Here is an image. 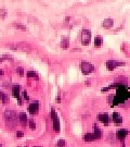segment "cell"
I'll use <instances>...</instances> for the list:
<instances>
[{
	"label": "cell",
	"instance_id": "25",
	"mask_svg": "<svg viewBox=\"0 0 130 147\" xmlns=\"http://www.w3.org/2000/svg\"><path fill=\"white\" fill-rule=\"evenodd\" d=\"M5 16H7V10L5 9H1L0 10V18L1 19H5Z\"/></svg>",
	"mask_w": 130,
	"mask_h": 147
},
{
	"label": "cell",
	"instance_id": "2",
	"mask_svg": "<svg viewBox=\"0 0 130 147\" xmlns=\"http://www.w3.org/2000/svg\"><path fill=\"white\" fill-rule=\"evenodd\" d=\"M3 118L8 127H14L19 122V117L14 110H5Z\"/></svg>",
	"mask_w": 130,
	"mask_h": 147
},
{
	"label": "cell",
	"instance_id": "15",
	"mask_svg": "<svg viewBox=\"0 0 130 147\" xmlns=\"http://www.w3.org/2000/svg\"><path fill=\"white\" fill-rule=\"evenodd\" d=\"M83 141L85 142H93L95 141V137H94L93 133H87L83 135Z\"/></svg>",
	"mask_w": 130,
	"mask_h": 147
},
{
	"label": "cell",
	"instance_id": "29",
	"mask_svg": "<svg viewBox=\"0 0 130 147\" xmlns=\"http://www.w3.org/2000/svg\"><path fill=\"white\" fill-rule=\"evenodd\" d=\"M62 97H63V95L61 94V93H60V94H59V96H57V102H60V100L62 99Z\"/></svg>",
	"mask_w": 130,
	"mask_h": 147
},
{
	"label": "cell",
	"instance_id": "6",
	"mask_svg": "<svg viewBox=\"0 0 130 147\" xmlns=\"http://www.w3.org/2000/svg\"><path fill=\"white\" fill-rule=\"evenodd\" d=\"M128 134H129V131L128 130H126V129H120L118 131L116 132V138L117 140H120L121 142H124L126 140V137L128 136Z\"/></svg>",
	"mask_w": 130,
	"mask_h": 147
},
{
	"label": "cell",
	"instance_id": "32",
	"mask_svg": "<svg viewBox=\"0 0 130 147\" xmlns=\"http://www.w3.org/2000/svg\"><path fill=\"white\" fill-rule=\"evenodd\" d=\"M0 147H2V145H1V144H0Z\"/></svg>",
	"mask_w": 130,
	"mask_h": 147
},
{
	"label": "cell",
	"instance_id": "1",
	"mask_svg": "<svg viewBox=\"0 0 130 147\" xmlns=\"http://www.w3.org/2000/svg\"><path fill=\"white\" fill-rule=\"evenodd\" d=\"M111 88H117L116 90V95L113 97V102L115 105H120L123 102H125L126 100H128L130 98V93L128 92V89L126 88L124 84L121 83H114L109 87Z\"/></svg>",
	"mask_w": 130,
	"mask_h": 147
},
{
	"label": "cell",
	"instance_id": "9",
	"mask_svg": "<svg viewBox=\"0 0 130 147\" xmlns=\"http://www.w3.org/2000/svg\"><path fill=\"white\" fill-rule=\"evenodd\" d=\"M111 119L113 121V123L116 124V125H119L123 123V117L120 116L118 112H113L112 113V117H111Z\"/></svg>",
	"mask_w": 130,
	"mask_h": 147
},
{
	"label": "cell",
	"instance_id": "19",
	"mask_svg": "<svg viewBox=\"0 0 130 147\" xmlns=\"http://www.w3.org/2000/svg\"><path fill=\"white\" fill-rule=\"evenodd\" d=\"M26 75H27L28 78H33V79H36V80L39 79V78H38V74H37L35 71H27Z\"/></svg>",
	"mask_w": 130,
	"mask_h": 147
},
{
	"label": "cell",
	"instance_id": "30",
	"mask_svg": "<svg viewBox=\"0 0 130 147\" xmlns=\"http://www.w3.org/2000/svg\"><path fill=\"white\" fill-rule=\"evenodd\" d=\"M3 75V70H0V78Z\"/></svg>",
	"mask_w": 130,
	"mask_h": 147
},
{
	"label": "cell",
	"instance_id": "13",
	"mask_svg": "<svg viewBox=\"0 0 130 147\" xmlns=\"http://www.w3.org/2000/svg\"><path fill=\"white\" fill-rule=\"evenodd\" d=\"M27 115H26L25 112H20L19 113V122L21 123L22 125H26V123H27Z\"/></svg>",
	"mask_w": 130,
	"mask_h": 147
},
{
	"label": "cell",
	"instance_id": "8",
	"mask_svg": "<svg viewBox=\"0 0 130 147\" xmlns=\"http://www.w3.org/2000/svg\"><path fill=\"white\" fill-rule=\"evenodd\" d=\"M28 111L31 115H36L39 111V102L38 101H34V102H31L28 105Z\"/></svg>",
	"mask_w": 130,
	"mask_h": 147
},
{
	"label": "cell",
	"instance_id": "11",
	"mask_svg": "<svg viewBox=\"0 0 130 147\" xmlns=\"http://www.w3.org/2000/svg\"><path fill=\"white\" fill-rule=\"evenodd\" d=\"M93 135H94V137H95V140H101L102 136H103L102 130H101L99 127V125L95 124V123L93 124Z\"/></svg>",
	"mask_w": 130,
	"mask_h": 147
},
{
	"label": "cell",
	"instance_id": "10",
	"mask_svg": "<svg viewBox=\"0 0 130 147\" xmlns=\"http://www.w3.org/2000/svg\"><path fill=\"white\" fill-rule=\"evenodd\" d=\"M98 120H99L101 123H103L104 125H109V115H107L106 112H103V113H99V115H98Z\"/></svg>",
	"mask_w": 130,
	"mask_h": 147
},
{
	"label": "cell",
	"instance_id": "26",
	"mask_svg": "<svg viewBox=\"0 0 130 147\" xmlns=\"http://www.w3.org/2000/svg\"><path fill=\"white\" fill-rule=\"evenodd\" d=\"M51 118H52V120H53V119H55V118H57V111L54 110L53 108H52V109H51Z\"/></svg>",
	"mask_w": 130,
	"mask_h": 147
},
{
	"label": "cell",
	"instance_id": "16",
	"mask_svg": "<svg viewBox=\"0 0 130 147\" xmlns=\"http://www.w3.org/2000/svg\"><path fill=\"white\" fill-rule=\"evenodd\" d=\"M102 44H103V38H102V36H100V35L95 36V38H94V46L95 47H101Z\"/></svg>",
	"mask_w": 130,
	"mask_h": 147
},
{
	"label": "cell",
	"instance_id": "33",
	"mask_svg": "<svg viewBox=\"0 0 130 147\" xmlns=\"http://www.w3.org/2000/svg\"><path fill=\"white\" fill-rule=\"evenodd\" d=\"M37 147H38V146H37Z\"/></svg>",
	"mask_w": 130,
	"mask_h": 147
},
{
	"label": "cell",
	"instance_id": "14",
	"mask_svg": "<svg viewBox=\"0 0 130 147\" xmlns=\"http://www.w3.org/2000/svg\"><path fill=\"white\" fill-rule=\"evenodd\" d=\"M52 124H53V129H54V132L59 133V132H60V120H59V117L52 120Z\"/></svg>",
	"mask_w": 130,
	"mask_h": 147
},
{
	"label": "cell",
	"instance_id": "20",
	"mask_svg": "<svg viewBox=\"0 0 130 147\" xmlns=\"http://www.w3.org/2000/svg\"><path fill=\"white\" fill-rule=\"evenodd\" d=\"M107 141H109V143H115L116 142V135H115L114 133H109V135H107Z\"/></svg>",
	"mask_w": 130,
	"mask_h": 147
},
{
	"label": "cell",
	"instance_id": "4",
	"mask_svg": "<svg viewBox=\"0 0 130 147\" xmlns=\"http://www.w3.org/2000/svg\"><path fill=\"white\" fill-rule=\"evenodd\" d=\"M80 40L83 46H88L91 40V32L89 30H83L81 35H80Z\"/></svg>",
	"mask_w": 130,
	"mask_h": 147
},
{
	"label": "cell",
	"instance_id": "22",
	"mask_svg": "<svg viewBox=\"0 0 130 147\" xmlns=\"http://www.w3.org/2000/svg\"><path fill=\"white\" fill-rule=\"evenodd\" d=\"M28 125H29L31 130H33V131L36 129V123H35V121L33 120V119H31V120L28 121Z\"/></svg>",
	"mask_w": 130,
	"mask_h": 147
},
{
	"label": "cell",
	"instance_id": "28",
	"mask_svg": "<svg viewBox=\"0 0 130 147\" xmlns=\"http://www.w3.org/2000/svg\"><path fill=\"white\" fill-rule=\"evenodd\" d=\"M22 95H23V98H24L25 100L29 99V97H28V95H27V92H26V90H24V92L22 93Z\"/></svg>",
	"mask_w": 130,
	"mask_h": 147
},
{
	"label": "cell",
	"instance_id": "12",
	"mask_svg": "<svg viewBox=\"0 0 130 147\" xmlns=\"http://www.w3.org/2000/svg\"><path fill=\"white\" fill-rule=\"evenodd\" d=\"M102 26L104 28H112V27L114 26V20H112V19H105L102 22Z\"/></svg>",
	"mask_w": 130,
	"mask_h": 147
},
{
	"label": "cell",
	"instance_id": "7",
	"mask_svg": "<svg viewBox=\"0 0 130 147\" xmlns=\"http://www.w3.org/2000/svg\"><path fill=\"white\" fill-rule=\"evenodd\" d=\"M20 89H21V86L19 84H14L12 86V94H13V96L15 97L16 99L19 100V104L22 105V100H21V98H20V95H21Z\"/></svg>",
	"mask_w": 130,
	"mask_h": 147
},
{
	"label": "cell",
	"instance_id": "23",
	"mask_svg": "<svg viewBox=\"0 0 130 147\" xmlns=\"http://www.w3.org/2000/svg\"><path fill=\"white\" fill-rule=\"evenodd\" d=\"M65 146H66V143H65L64 140H60L57 143V147H65Z\"/></svg>",
	"mask_w": 130,
	"mask_h": 147
},
{
	"label": "cell",
	"instance_id": "5",
	"mask_svg": "<svg viewBox=\"0 0 130 147\" xmlns=\"http://www.w3.org/2000/svg\"><path fill=\"white\" fill-rule=\"evenodd\" d=\"M123 65H125V62L117 61V60H107V61H106V68H107V70H109V71L118 68V67H123Z\"/></svg>",
	"mask_w": 130,
	"mask_h": 147
},
{
	"label": "cell",
	"instance_id": "27",
	"mask_svg": "<svg viewBox=\"0 0 130 147\" xmlns=\"http://www.w3.org/2000/svg\"><path fill=\"white\" fill-rule=\"evenodd\" d=\"M23 136H24V133H23L22 131H17V132H16V137H17V138H22Z\"/></svg>",
	"mask_w": 130,
	"mask_h": 147
},
{
	"label": "cell",
	"instance_id": "17",
	"mask_svg": "<svg viewBox=\"0 0 130 147\" xmlns=\"http://www.w3.org/2000/svg\"><path fill=\"white\" fill-rule=\"evenodd\" d=\"M0 99L2 101V104H8L9 102V96L3 92H0Z\"/></svg>",
	"mask_w": 130,
	"mask_h": 147
},
{
	"label": "cell",
	"instance_id": "3",
	"mask_svg": "<svg viewBox=\"0 0 130 147\" xmlns=\"http://www.w3.org/2000/svg\"><path fill=\"white\" fill-rule=\"evenodd\" d=\"M80 70H81V72H83L85 75H88V74L94 72L95 68H94L93 64H91L90 62L83 61V62L80 63Z\"/></svg>",
	"mask_w": 130,
	"mask_h": 147
},
{
	"label": "cell",
	"instance_id": "24",
	"mask_svg": "<svg viewBox=\"0 0 130 147\" xmlns=\"http://www.w3.org/2000/svg\"><path fill=\"white\" fill-rule=\"evenodd\" d=\"M16 73H19L21 76H23L24 75V69L22 68V67H19V68L16 69Z\"/></svg>",
	"mask_w": 130,
	"mask_h": 147
},
{
	"label": "cell",
	"instance_id": "31",
	"mask_svg": "<svg viewBox=\"0 0 130 147\" xmlns=\"http://www.w3.org/2000/svg\"><path fill=\"white\" fill-rule=\"evenodd\" d=\"M3 60H5V59H3V58H1V59H0V63L2 62V61H3Z\"/></svg>",
	"mask_w": 130,
	"mask_h": 147
},
{
	"label": "cell",
	"instance_id": "21",
	"mask_svg": "<svg viewBox=\"0 0 130 147\" xmlns=\"http://www.w3.org/2000/svg\"><path fill=\"white\" fill-rule=\"evenodd\" d=\"M13 26L15 28H19V30H22V31H27V27L23 24H20V23H13Z\"/></svg>",
	"mask_w": 130,
	"mask_h": 147
},
{
	"label": "cell",
	"instance_id": "18",
	"mask_svg": "<svg viewBox=\"0 0 130 147\" xmlns=\"http://www.w3.org/2000/svg\"><path fill=\"white\" fill-rule=\"evenodd\" d=\"M68 46H69V42H68V38L67 37H64L62 39V42H61V47L63 49H67Z\"/></svg>",
	"mask_w": 130,
	"mask_h": 147
}]
</instances>
